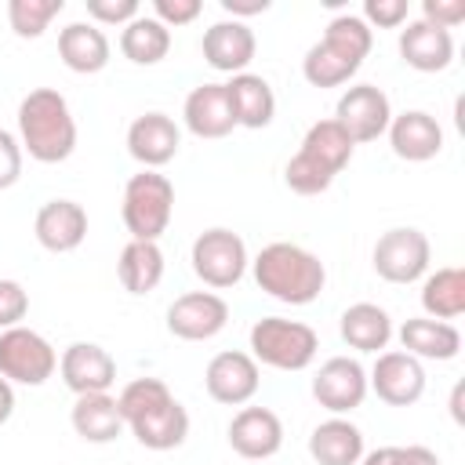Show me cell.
Instances as JSON below:
<instances>
[{
	"mask_svg": "<svg viewBox=\"0 0 465 465\" xmlns=\"http://www.w3.org/2000/svg\"><path fill=\"white\" fill-rule=\"evenodd\" d=\"M182 124L196 138H225V134H232L236 120H232V105H229L225 84L193 87L185 94V105H182Z\"/></svg>",
	"mask_w": 465,
	"mask_h": 465,
	"instance_id": "obj_20",
	"label": "cell"
},
{
	"mask_svg": "<svg viewBox=\"0 0 465 465\" xmlns=\"http://www.w3.org/2000/svg\"><path fill=\"white\" fill-rule=\"evenodd\" d=\"M22 160H25V153L18 145V134L0 127V189H11L22 178Z\"/></svg>",
	"mask_w": 465,
	"mask_h": 465,
	"instance_id": "obj_41",
	"label": "cell"
},
{
	"mask_svg": "<svg viewBox=\"0 0 465 465\" xmlns=\"http://www.w3.org/2000/svg\"><path fill=\"white\" fill-rule=\"evenodd\" d=\"M189 262H193L196 280H203L214 291H225V287H236L243 280V272L251 265V254H247V243H243L240 232H232L225 225H214V229H203L193 240Z\"/></svg>",
	"mask_w": 465,
	"mask_h": 465,
	"instance_id": "obj_5",
	"label": "cell"
},
{
	"mask_svg": "<svg viewBox=\"0 0 465 465\" xmlns=\"http://www.w3.org/2000/svg\"><path fill=\"white\" fill-rule=\"evenodd\" d=\"M69 421H73V432L80 440H87V443H113L127 429L124 414L116 407V396H109V392L76 396L73 411H69Z\"/></svg>",
	"mask_w": 465,
	"mask_h": 465,
	"instance_id": "obj_26",
	"label": "cell"
},
{
	"mask_svg": "<svg viewBox=\"0 0 465 465\" xmlns=\"http://www.w3.org/2000/svg\"><path fill=\"white\" fill-rule=\"evenodd\" d=\"M283 182H287V189L298 193V196H320V193H327V189L334 185V174L323 171L320 163H312L309 156L294 153V156L287 160V167H283Z\"/></svg>",
	"mask_w": 465,
	"mask_h": 465,
	"instance_id": "obj_36",
	"label": "cell"
},
{
	"mask_svg": "<svg viewBox=\"0 0 465 465\" xmlns=\"http://www.w3.org/2000/svg\"><path fill=\"white\" fill-rule=\"evenodd\" d=\"M302 156H309L312 163H320L323 171H331L334 178L349 167V160H352V153H356V145H352V138L341 131V124L334 120V116H327V120H316L309 131H305V138H302V149H298Z\"/></svg>",
	"mask_w": 465,
	"mask_h": 465,
	"instance_id": "obj_30",
	"label": "cell"
},
{
	"mask_svg": "<svg viewBox=\"0 0 465 465\" xmlns=\"http://www.w3.org/2000/svg\"><path fill=\"white\" fill-rule=\"evenodd\" d=\"M171 396H174V392L167 389V381H160V378H134V381H127V385L120 389L116 407H120V414H124V425H131L134 418L156 411V407L167 403Z\"/></svg>",
	"mask_w": 465,
	"mask_h": 465,
	"instance_id": "obj_35",
	"label": "cell"
},
{
	"mask_svg": "<svg viewBox=\"0 0 465 465\" xmlns=\"http://www.w3.org/2000/svg\"><path fill=\"white\" fill-rule=\"evenodd\" d=\"M109 36L94 22H69L65 29H58V58L69 73L94 76L109 65Z\"/></svg>",
	"mask_w": 465,
	"mask_h": 465,
	"instance_id": "obj_21",
	"label": "cell"
},
{
	"mask_svg": "<svg viewBox=\"0 0 465 465\" xmlns=\"http://www.w3.org/2000/svg\"><path fill=\"white\" fill-rule=\"evenodd\" d=\"M182 149V131L167 113H142L127 127V153L142 163V171H160Z\"/></svg>",
	"mask_w": 465,
	"mask_h": 465,
	"instance_id": "obj_15",
	"label": "cell"
},
{
	"mask_svg": "<svg viewBox=\"0 0 465 465\" xmlns=\"http://www.w3.org/2000/svg\"><path fill=\"white\" fill-rule=\"evenodd\" d=\"M461 392H465V385H454V392H450V418L454 421H461Z\"/></svg>",
	"mask_w": 465,
	"mask_h": 465,
	"instance_id": "obj_47",
	"label": "cell"
},
{
	"mask_svg": "<svg viewBox=\"0 0 465 465\" xmlns=\"http://www.w3.org/2000/svg\"><path fill=\"white\" fill-rule=\"evenodd\" d=\"M203 385H207V396L214 403H225V407H243L254 400L258 385H262V367L254 363L251 352H240V349H225L218 356H211L207 371H203Z\"/></svg>",
	"mask_w": 465,
	"mask_h": 465,
	"instance_id": "obj_10",
	"label": "cell"
},
{
	"mask_svg": "<svg viewBox=\"0 0 465 465\" xmlns=\"http://www.w3.org/2000/svg\"><path fill=\"white\" fill-rule=\"evenodd\" d=\"M15 414V385L7 378H0V425Z\"/></svg>",
	"mask_w": 465,
	"mask_h": 465,
	"instance_id": "obj_46",
	"label": "cell"
},
{
	"mask_svg": "<svg viewBox=\"0 0 465 465\" xmlns=\"http://www.w3.org/2000/svg\"><path fill=\"white\" fill-rule=\"evenodd\" d=\"M33 236L51 254H69L87 240V211L76 200H47L33 218Z\"/></svg>",
	"mask_w": 465,
	"mask_h": 465,
	"instance_id": "obj_18",
	"label": "cell"
},
{
	"mask_svg": "<svg viewBox=\"0 0 465 465\" xmlns=\"http://www.w3.org/2000/svg\"><path fill=\"white\" fill-rule=\"evenodd\" d=\"M65 0H7V25L22 40H36L62 15Z\"/></svg>",
	"mask_w": 465,
	"mask_h": 465,
	"instance_id": "obj_34",
	"label": "cell"
},
{
	"mask_svg": "<svg viewBox=\"0 0 465 465\" xmlns=\"http://www.w3.org/2000/svg\"><path fill=\"white\" fill-rule=\"evenodd\" d=\"M54 371H58V352L40 331L22 327V323L0 331V378H7L11 385L36 389Z\"/></svg>",
	"mask_w": 465,
	"mask_h": 465,
	"instance_id": "obj_6",
	"label": "cell"
},
{
	"mask_svg": "<svg viewBox=\"0 0 465 465\" xmlns=\"http://www.w3.org/2000/svg\"><path fill=\"white\" fill-rule=\"evenodd\" d=\"M367 367L356 356H331L320 363L312 378V396L331 414H352L367 400Z\"/></svg>",
	"mask_w": 465,
	"mask_h": 465,
	"instance_id": "obj_9",
	"label": "cell"
},
{
	"mask_svg": "<svg viewBox=\"0 0 465 465\" xmlns=\"http://www.w3.org/2000/svg\"><path fill=\"white\" fill-rule=\"evenodd\" d=\"M334 120L352 138V145L378 142L389 131V120H392L389 94L374 84H352V87L341 91V98L334 105Z\"/></svg>",
	"mask_w": 465,
	"mask_h": 465,
	"instance_id": "obj_8",
	"label": "cell"
},
{
	"mask_svg": "<svg viewBox=\"0 0 465 465\" xmlns=\"http://www.w3.org/2000/svg\"><path fill=\"white\" fill-rule=\"evenodd\" d=\"M429 262H432V243L414 225H396L381 232L371 251V265L385 283H414L429 272Z\"/></svg>",
	"mask_w": 465,
	"mask_h": 465,
	"instance_id": "obj_7",
	"label": "cell"
},
{
	"mask_svg": "<svg viewBox=\"0 0 465 465\" xmlns=\"http://www.w3.org/2000/svg\"><path fill=\"white\" fill-rule=\"evenodd\" d=\"M229 323V302L214 291H189L171 302L167 331L182 341H211Z\"/></svg>",
	"mask_w": 465,
	"mask_h": 465,
	"instance_id": "obj_12",
	"label": "cell"
},
{
	"mask_svg": "<svg viewBox=\"0 0 465 465\" xmlns=\"http://www.w3.org/2000/svg\"><path fill=\"white\" fill-rule=\"evenodd\" d=\"M116 276L127 294H149L163 280V251L149 240H127L116 262Z\"/></svg>",
	"mask_w": 465,
	"mask_h": 465,
	"instance_id": "obj_28",
	"label": "cell"
},
{
	"mask_svg": "<svg viewBox=\"0 0 465 465\" xmlns=\"http://www.w3.org/2000/svg\"><path fill=\"white\" fill-rule=\"evenodd\" d=\"M87 18L94 25H127L142 15L138 0H87Z\"/></svg>",
	"mask_w": 465,
	"mask_h": 465,
	"instance_id": "obj_37",
	"label": "cell"
},
{
	"mask_svg": "<svg viewBox=\"0 0 465 465\" xmlns=\"http://www.w3.org/2000/svg\"><path fill=\"white\" fill-rule=\"evenodd\" d=\"M389 145L400 160L407 163H425L436 160L443 149V127L432 113L425 109H407V113H392L389 120Z\"/></svg>",
	"mask_w": 465,
	"mask_h": 465,
	"instance_id": "obj_17",
	"label": "cell"
},
{
	"mask_svg": "<svg viewBox=\"0 0 465 465\" xmlns=\"http://www.w3.org/2000/svg\"><path fill=\"white\" fill-rule=\"evenodd\" d=\"M225 94H229L236 127L262 131V127L272 124V116H276V94H272V84L265 76H258V73H236V76L225 80Z\"/></svg>",
	"mask_w": 465,
	"mask_h": 465,
	"instance_id": "obj_23",
	"label": "cell"
},
{
	"mask_svg": "<svg viewBox=\"0 0 465 465\" xmlns=\"http://www.w3.org/2000/svg\"><path fill=\"white\" fill-rule=\"evenodd\" d=\"M400 58L418 73H443L454 62V33L414 18L400 29Z\"/></svg>",
	"mask_w": 465,
	"mask_h": 465,
	"instance_id": "obj_19",
	"label": "cell"
},
{
	"mask_svg": "<svg viewBox=\"0 0 465 465\" xmlns=\"http://www.w3.org/2000/svg\"><path fill=\"white\" fill-rule=\"evenodd\" d=\"M29 312V291L18 280H0V331L18 327Z\"/></svg>",
	"mask_w": 465,
	"mask_h": 465,
	"instance_id": "obj_39",
	"label": "cell"
},
{
	"mask_svg": "<svg viewBox=\"0 0 465 465\" xmlns=\"http://www.w3.org/2000/svg\"><path fill=\"white\" fill-rule=\"evenodd\" d=\"M421 309L429 320H458L465 312V269L443 265L421 276Z\"/></svg>",
	"mask_w": 465,
	"mask_h": 465,
	"instance_id": "obj_29",
	"label": "cell"
},
{
	"mask_svg": "<svg viewBox=\"0 0 465 465\" xmlns=\"http://www.w3.org/2000/svg\"><path fill=\"white\" fill-rule=\"evenodd\" d=\"M127 429H131V436H134L145 450H174V447H182L185 436H189V411L171 396V400L160 403L156 411L134 418Z\"/></svg>",
	"mask_w": 465,
	"mask_h": 465,
	"instance_id": "obj_27",
	"label": "cell"
},
{
	"mask_svg": "<svg viewBox=\"0 0 465 465\" xmlns=\"http://www.w3.org/2000/svg\"><path fill=\"white\" fill-rule=\"evenodd\" d=\"M403 352H411L414 360H436L447 363L461 352V331L447 320H429V316H411L400 323L396 331Z\"/></svg>",
	"mask_w": 465,
	"mask_h": 465,
	"instance_id": "obj_22",
	"label": "cell"
},
{
	"mask_svg": "<svg viewBox=\"0 0 465 465\" xmlns=\"http://www.w3.org/2000/svg\"><path fill=\"white\" fill-rule=\"evenodd\" d=\"M396 465H440V454L421 443H411V447H396Z\"/></svg>",
	"mask_w": 465,
	"mask_h": 465,
	"instance_id": "obj_44",
	"label": "cell"
},
{
	"mask_svg": "<svg viewBox=\"0 0 465 465\" xmlns=\"http://www.w3.org/2000/svg\"><path fill=\"white\" fill-rule=\"evenodd\" d=\"M309 454L316 465H360L363 458V432L341 414L320 421L309 436Z\"/></svg>",
	"mask_w": 465,
	"mask_h": 465,
	"instance_id": "obj_25",
	"label": "cell"
},
{
	"mask_svg": "<svg viewBox=\"0 0 465 465\" xmlns=\"http://www.w3.org/2000/svg\"><path fill=\"white\" fill-rule=\"evenodd\" d=\"M171 51V29L160 25L153 15H138L120 33V54L134 65H156Z\"/></svg>",
	"mask_w": 465,
	"mask_h": 465,
	"instance_id": "obj_31",
	"label": "cell"
},
{
	"mask_svg": "<svg viewBox=\"0 0 465 465\" xmlns=\"http://www.w3.org/2000/svg\"><path fill=\"white\" fill-rule=\"evenodd\" d=\"M367 389H374V396L389 407H411L425 392V367L403 349L378 352L374 367L367 371Z\"/></svg>",
	"mask_w": 465,
	"mask_h": 465,
	"instance_id": "obj_11",
	"label": "cell"
},
{
	"mask_svg": "<svg viewBox=\"0 0 465 465\" xmlns=\"http://www.w3.org/2000/svg\"><path fill=\"white\" fill-rule=\"evenodd\" d=\"M200 51H203V62L214 69V73H247V65L254 62V51H258V40H254V29L247 22H236V18H222L214 25L203 29V40H200Z\"/></svg>",
	"mask_w": 465,
	"mask_h": 465,
	"instance_id": "obj_13",
	"label": "cell"
},
{
	"mask_svg": "<svg viewBox=\"0 0 465 465\" xmlns=\"http://www.w3.org/2000/svg\"><path fill=\"white\" fill-rule=\"evenodd\" d=\"M360 465H396V447H374V450H363Z\"/></svg>",
	"mask_w": 465,
	"mask_h": 465,
	"instance_id": "obj_45",
	"label": "cell"
},
{
	"mask_svg": "<svg viewBox=\"0 0 465 465\" xmlns=\"http://www.w3.org/2000/svg\"><path fill=\"white\" fill-rule=\"evenodd\" d=\"M338 331H341V341L356 352H385V345L392 341L396 327H392V316L374 305V302H356L341 312L338 320Z\"/></svg>",
	"mask_w": 465,
	"mask_h": 465,
	"instance_id": "obj_24",
	"label": "cell"
},
{
	"mask_svg": "<svg viewBox=\"0 0 465 465\" xmlns=\"http://www.w3.org/2000/svg\"><path fill=\"white\" fill-rule=\"evenodd\" d=\"M269 7H272V0H222V11L229 18H236V22L254 18V15H265Z\"/></svg>",
	"mask_w": 465,
	"mask_h": 465,
	"instance_id": "obj_43",
	"label": "cell"
},
{
	"mask_svg": "<svg viewBox=\"0 0 465 465\" xmlns=\"http://www.w3.org/2000/svg\"><path fill=\"white\" fill-rule=\"evenodd\" d=\"M229 447L247 461H265L283 447V421L269 407H240L229 421Z\"/></svg>",
	"mask_w": 465,
	"mask_h": 465,
	"instance_id": "obj_16",
	"label": "cell"
},
{
	"mask_svg": "<svg viewBox=\"0 0 465 465\" xmlns=\"http://www.w3.org/2000/svg\"><path fill=\"white\" fill-rule=\"evenodd\" d=\"M421 18L450 33L465 22V0H421Z\"/></svg>",
	"mask_w": 465,
	"mask_h": 465,
	"instance_id": "obj_42",
	"label": "cell"
},
{
	"mask_svg": "<svg viewBox=\"0 0 465 465\" xmlns=\"http://www.w3.org/2000/svg\"><path fill=\"white\" fill-rule=\"evenodd\" d=\"M411 15V4L407 0H363V22L371 29H400Z\"/></svg>",
	"mask_w": 465,
	"mask_h": 465,
	"instance_id": "obj_38",
	"label": "cell"
},
{
	"mask_svg": "<svg viewBox=\"0 0 465 465\" xmlns=\"http://www.w3.org/2000/svg\"><path fill=\"white\" fill-rule=\"evenodd\" d=\"M203 11L200 0H153V18L167 29H178V25H189L196 22Z\"/></svg>",
	"mask_w": 465,
	"mask_h": 465,
	"instance_id": "obj_40",
	"label": "cell"
},
{
	"mask_svg": "<svg viewBox=\"0 0 465 465\" xmlns=\"http://www.w3.org/2000/svg\"><path fill=\"white\" fill-rule=\"evenodd\" d=\"M331 51H338L341 58H349V62H356V65H363V58L371 54V47H374V29L360 18V15H334L331 22H327V29H323V36H320Z\"/></svg>",
	"mask_w": 465,
	"mask_h": 465,
	"instance_id": "obj_32",
	"label": "cell"
},
{
	"mask_svg": "<svg viewBox=\"0 0 465 465\" xmlns=\"http://www.w3.org/2000/svg\"><path fill=\"white\" fill-rule=\"evenodd\" d=\"M58 374L73 396L109 392L116 381V360L109 356V349H102L94 341H73L58 356Z\"/></svg>",
	"mask_w": 465,
	"mask_h": 465,
	"instance_id": "obj_14",
	"label": "cell"
},
{
	"mask_svg": "<svg viewBox=\"0 0 465 465\" xmlns=\"http://www.w3.org/2000/svg\"><path fill=\"white\" fill-rule=\"evenodd\" d=\"M18 145L36 163H62L76 149V120L62 91L33 87L18 102Z\"/></svg>",
	"mask_w": 465,
	"mask_h": 465,
	"instance_id": "obj_2",
	"label": "cell"
},
{
	"mask_svg": "<svg viewBox=\"0 0 465 465\" xmlns=\"http://www.w3.org/2000/svg\"><path fill=\"white\" fill-rule=\"evenodd\" d=\"M251 356L258 367H272V371H305L316 352H320V334L302 323V320H283V316H262L254 320L251 334Z\"/></svg>",
	"mask_w": 465,
	"mask_h": 465,
	"instance_id": "obj_3",
	"label": "cell"
},
{
	"mask_svg": "<svg viewBox=\"0 0 465 465\" xmlns=\"http://www.w3.org/2000/svg\"><path fill=\"white\" fill-rule=\"evenodd\" d=\"M174 214V185L167 174L160 171H138L127 178L124 185V203H120V218L131 232V240H149L156 243Z\"/></svg>",
	"mask_w": 465,
	"mask_h": 465,
	"instance_id": "obj_4",
	"label": "cell"
},
{
	"mask_svg": "<svg viewBox=\"0 0 465 465\" xmlns=\"http://www.w3.org/2000/svg\"><path fill=\"white\" fill-rule=\"evenodd\" d=\"M251 272H254L258 291L283 305H312L327 283V269H323L320 254H312L298 243H287V240L265 243L251 258Z\"/></svg>",
	"mask_w": 465,
	"mask_h": 465,
	"instance_id": "obj_1",
	"label": "cell"
},
{
	"mask_svg": "<svg viewBox=\"0 0 465 465\" xmlns=\"http://www.w3.org/2000/svg\"><path fill=\"white\" fill-rule=\"evenodd\" d=\"M356 62H349V58H341L338 51H331L323 40H316L309 51H305V58H302V76L312 84V87H341V84H349L352 76H356Z\"/></svg>",
	"mask_w": 465,
	"mask_h": 465,
	"instance_id": "obj_33",
	"label": "cell"
}]
</instances>
